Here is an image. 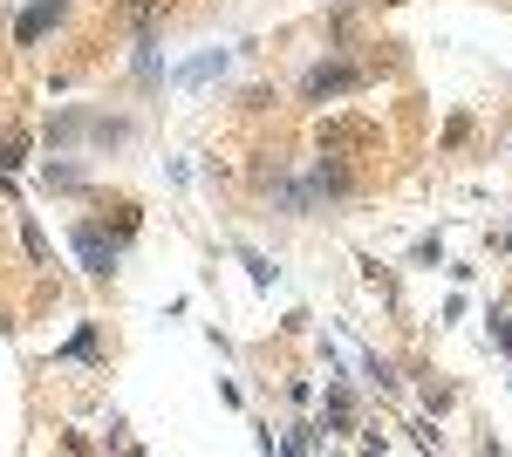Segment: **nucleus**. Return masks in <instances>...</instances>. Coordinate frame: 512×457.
<instances>
[{"mask_svg": "<svg viewBox=\"0 0 512 457\" xmlns=\"http://www.w3.org/2000/svg\"><path fill=\"white\" fill-rule=\"evenodd\" d=\"M362 82H369V69H355V62H321V69H308L301 96H308V103H328V96H349Z\"/></svg>", "mask_w": 512, "mask_h": 457, "instance_id": "f03ea898", "label": "nucleus"}, {"mask_svg": "<svg viewBox=\"0 0 512 457\" xmlns=\"http://www.w3.org/2000/svg\"><path fill=\"white\" fill-rule=\"evenodd\" d=\"M48 185L55 191H82V171L76 164H48Z\"/></svg>", "mask_w": 512, "mask_h": 457, "instance_id": "39448f33", "label": "nucleus"}, {"mask_svg": "<svg viewBox=\"0 0 512 457\" xmlns=\"http://www.w3.org/2000/svg\"><path fill=\"white\" fill-rule=\"evenodd\" d=\"M62 14H69V0H35V7H28V14L14 21V41H21V48H35V41L48 35V28H55Z\"/></svg>", "mask_w": 512, "mask_h": 457, "instance_id": "20e7f679", "label": "nucleus"}, {"mask_svg": "<svg viewBox=\"0 0 512 457\" xmlns=\"http://www.w3.org/2000/svg\"><path fill=\"white\" fill-rule=\"evenodd\" d=\"M315 144L342 157V151H369V144H383V130H376V123H362V116H328V123L315 130Z\"/></svg>", "mask_w": 512, "mask_h": 457, "instance_id": "f257e3e1", "label": "nucleus"}, {"mask_svg": "<svg viewBox=\"0 0 512 457\" xmlns=\"http://www.w3.org/2000/svg\"><path fill=\"white\" fill-rule=\"evenodd\" d=\"M76 253H82V267L96 273V280H110V273H117V239H103L96 226H76Z\"/></svg>", "mask_w": 512, "mask_h": 457, "instance_id": "7ed1b4c3", "label": "nucleus"}]
</instances>
